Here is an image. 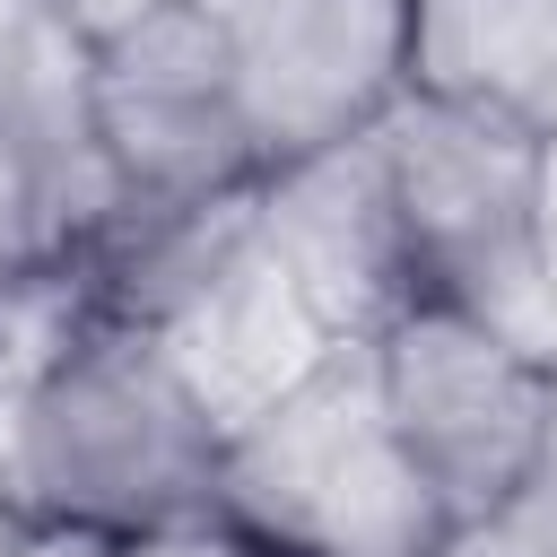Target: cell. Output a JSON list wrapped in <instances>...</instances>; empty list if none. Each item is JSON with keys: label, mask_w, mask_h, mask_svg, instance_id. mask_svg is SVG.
I'll list each match as a JSON object with an SVG mask.
<instances>
[{"label": "cell", "mask_w": 557, "mask_h": 557, "mask_svg": "<svg viewBox=\"0 0 557 557\" xmlns=\"http://www.w3.org/2000/svg\"><path fill=\"white\" fill-rule=\"evenodd\" d=\"M218 513L278 557H435L453 513L383 418L366 339L226 426Z\"/></svg>", "instance_id": "obj_2"}, {"label": "cell", "mask_w": 557, "mask_h": 557, "mask_svg": "<svg viewBox=\"0 0 557 557\" xmlns=\"http://www.w3.org/2000/svg\"><path fill=\"white\" fill-rule=\"evenodd\" d=\"M0 557H122V540H96V531H44V522H0Z\"/></svg>", "instance_id": "obj_14"}, {"label": "cell", "mask_w": 557, "mask_h": 557, "mask_svg": "<svg viewBox=\"0 0 557 557\" xmlns=\"http://www.w3.org/2000/svg\"><path fill=\"white\" fill-rule=\"evenodd\" d=\"M531 226H540V278L557 296V131L540 139V209H531Z\"/></svg>", "instance_id": "obj_15"}, {"label": "cell", "mask_w": 557, "mask_h": 557, "mask_svg": "<svg viewBox=\"0 0 557 557\" xmlns=\"http://www.w3.org/2000/svg\"><path fill=\"white\" fill-rule=\"evenodd\" d=\"M409 96L479 104L548 139L557 131V0H418Z\"/></svg>", "instance_id": "obj_10"}, {"label": "cell", "mask_w": 557, "mask_h": 557, "mask_svg": "<svg viewBox=\"0 0 557 557\" xmlns=\"http://www.w3.org/2000/svg\"><path fill=\"white\" fill-rule=\"evenodd\" d=\"M235 61L244 131L270 165L366 139L409 96V9L418 0H209Z\"/></svg>", "instance_id": "obj_6"}, {"label": "cell", "mask_w": 557, "mask_h": 557, "mask_svg": "<svg viewBox=\"0 0 557 557\" xmlns=\"http://www.w3.org/2000/svg\"><path fill=\"white\" fill-rule=\"evenodd\" d=\"M383 183L400 209V244L418 296H444L531 357L557 348V296L540 278V139L444 96H400L374 122Z\"/></svg>", "instance_id": "obj_3"}, {"label": "cell", "mask_w": 557, "mask_h": 557, "mask_svg": "<svg viewBox=\"0 0 557 557\" xmlns=\"http://www.w3.org/2000/svg\"><path fill=\"white\" fill-rule=\"evenodd\" d=\"M148 339H165V357L183 366V383L209 400L218 426H244L252 409H270L278 392H296L322 357L357 348V339H339V331L305 305V287L270 261L261 226H244V244H235V252L165 313V331H148Z\"/></svg>", "instance_id": "obj_9"}, {"label": "cell", "mask_w": 557, "mask_h": 557, "mask_svg": "<svg viewBox=\"0 0 557 557\" xmlns=\"http://www.w3.org/2000/svg\"><path fill=\"white\" fill-rule=\"evenodd\" d=\"M252 226H261L270 261L305 287V305L339 339H374L418 296V270H409V244H400V209H392L374 131L339 139L322 157L270 165L261 191H252Z\"/></svg>", "instance_id": "obj_8"}, {"label": "cell", "mask_w": 557, "mask_h": 557, "mask_svg": "<svg viewBox=\"0 0 557 557\" xmlns=\"http://www.w3.org/2000/svg\"><path fill=\"white\" fill-rule=\"evenodd\" d=\"M218 453L226 426L165 339L78 296L0 383V522L139 540L218 513Z\"/></svg>", "instance_id": "obj_1"}, {"label": "cell", "mask_w": 557, "mask_h": 557, "mask_svg": "<svg viewBox=\"0 0 557 557\" xmlns=\"http://www.w3.org/2000/svg\"><path fill=\"white\" fill-rule=\"evenodd\" d=\"M235 557H278V548H261V540H244V548H235Z\"/></svg>", "instance_id": "obj_17"}, {"label": "cell", "mask_w": 557, "mask_h": 557, "mask_svg": "<svg viewBox=\"0 0 557 557\" xmlns=\"http://www.w3.org/2000/svg\"><path fill=\"white\" fill-rule=\"evenodd\" d=\"M435 557H557V479H548V470H531L505 505H487V513L453 522Z\"/></svg>", "instance_id": "obj_11"}, {"label": "cell", "mask_w": 557, "mask_h": 557, "mask_svg": "<svg viewBox=\"0 0 557 557\" xmlns=\"http://www.w3.org/2000/svg\"><path fill=\"white\" fill-rule=\"evenodd\" d=\"M61 313H70V278H17V270H0V383L35 357V339Z\"/></svg>", "instance_id": "obj_12"}, {"label": "cell", "mask_w": 557, "mask_h": 557, "mask_svg": "<svg viewBox=\"0 0 557 557\" xmlns=\"http://www.w3.org/2000/svg\"><path fill=\"white\" fill-rule=\"evenodd\" d=\"M366 357L392 435L409 444L453 522L505 505L540 470V357L496 322L444 296H409L366 339Z\"/></svg>", "instance_id": "obj_4"}, {"label": "cell", "mask_w": 557, "mask_h": 557, "mask_svg": "<svg viewBox=\"0 0 557 557\" xmlns=\"http://www.w3.org/2000/svg\"><path fill=\"white\" fill-rule=\"evenodd\" d=\"M540 470L557 479V348L540 357Z\"/></svg>", "instance_id": "obj_16"}, {"label": "cell", "mask_w": 557, "mask_h": 557, "mask_svg": "<svg viewBox=\"0 0 557 557\" xmlns=\"http://www.w3.org/2000/svg\"><path fill=\"white\" fill-rule=\"evenodd\" d=\"M113 209L122 191L96 148L87 44L44 0H0V270L70 278Z\"/></svg>", "instance_id": "obj_7"}, {"label": "cell", "mask_w": 557, "mask_h": 557, "mask_svg": "<svg viewBox=\"0 0 557 557\" xmlns=\"http://www.w3.org/2000/svg\"><path fill=\"white\" fill-rule=\"evenodd\" d=\"M87 104L104 174L131 209H191L261 183V148L244 131L226 26L209 0H183L113 44H87Z\"/></svg>", "instance_id": "obj_5"}, {"label": "cell", "mask_w": 557, "mask_h": 557, "mask_svg": "<svg viewBox=\"0 0 557 557\" xmlns=\"http://www.w3.org/2000/svg\"><path fill=\"white\" fill-rule=\"evenodd\" d=\"M78 44H113V35H131V26H148V17H165V9H183V0H44Z\"/></svg>", "instance_id": "obj_13"}]
</instances>
